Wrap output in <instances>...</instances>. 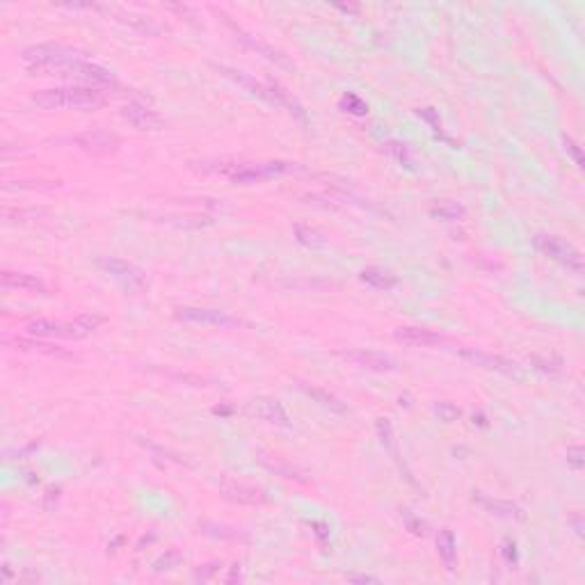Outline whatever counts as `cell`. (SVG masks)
I'll return each mask as SVG.
<instances>
[{"label": "cell", "instance_id": "obj_1", "mask_svg": "<svg viewBox=\"0 0 585 585\" xmlns=\"http://www.w3.org/2000/svg\"><path fill=\"white\" fill-rule=\"evenodd\" d=\"M32 103L46 110H97L106 106V97L97 87H55L34 94Z\"/></svg>", "mask_w": 585, "mask_h": 585}, {"label": "cell", "instance_id": "obj_2", "mask_svg": "<svg viewBox=\"0 0 585 585\" xmlns=\"http://www.w3.org/2000/svg\"><path fill=\"white\" fill-rule=\"evenodd\" d=\"M103 318L97 313H83L71 323H53V320H32L28 325V334L41 336V339H83L90 332H94Z\"/></svg>", "mask_w": 585, "mask_h": 585}, {"label": "cell", "instance_id": "obj_3", "mask_svg": "<svg viewBox=\"0 0 585 585\" xmlns=\"http://www.w3.org/2000/svg\"><path fill=\"white\" fill-rule=\"evenodd\" d=\"M533 243H535L537 250L544 252L548 259L562 263V266L574 270V272H583V256L572 243H567V240H562L558 236H548V233H537V236L533 238Z\"/></svg>", "mask_w": 585, "mask_h": 585}, {"label": "cell", "instance_id": "obj_4", "mask_svg": "<svg viewBox=\"0 0 585 585\" xmlns=\"http://www.w3.org/2000/svg\"><path fill=\"white\" fill-rule=\"evenodd\" d=\"M99 266L106 270L108 275H112L117 281L121 284L126 290H133V292H140L146 288V277L144 272L137 266H133V263L128 261H121V259H112V256H103V259H99Z\"/></svg>", "mask_w": 585, "mask_h": 585}, {"label": "cell", "instance_id": "obj_5", "mask_svg": "<svg viewBox=\"0 0 585 585\" xmlns=\"http://www.w3.org/2000/svg\"><path fill=\"white\" fill-rule=\"evenodd\" d=\"M459 355L464 357V359H469L471 364L475 366H482V368H489V370H496V373H503V375H508L512 379H524L526 373L522 370V366L506 359V357H499V355H489V353H480V350H459Z\"/></svg>", "mask_w": 585, "mask_h": 585}, {"label": "cell", "instance_id": "obj_6", "mask_svg": "<svg viewBox=\"0 0 585 585\" xmlns=\"http://www.w3.org/2000/svg\"><path fill=\"white\" fill-rule=\"evenodd\" d=\"M177 318L186 320V323L213 325V327H233V325H238V320L233 318V316H229L226 311L199 309V306H181V309H177Z\"/></svg>", "mask_w": 585, "mask_h": 585}, {"label": "cell", "instance_id": "obj_7", "mask_svg": "<svg viewBox=\"0 0 585 585\" xmlns=\"http://www.w3.org/2000/svg\"><path fill=\"white\" fill-rule=\"evenodd\" d=\"M292 170H295V165H290V163H263V165H256V167L243 165L231 174V181L256 183V181H263V179L279 177V174H286V172H292Z\"/></svg>", "mask_w": 585, "mask_h": 585}, {"label": "cell", "instance_id": "obj_8", "mask_svg": "<svg viewBox=\"0 0 585 585\" xmlns=\"http://www.w3.org/2000/svg\"><path fill=\"white\" fill-rule=\"evenodd\" d=\"M73 142H76L83 151L92 153V156H108V153L117 151V146H119L117 135L106 133V130H90V133L73 137Z\"/></svg>", "mask_w": 585, "mask_h": 585}, {"label": "cell", "instance_id": "obj_9", "mask_svg": "<svg viewBox=\"0 0 585 585\" xmlns=\"http://www.w3.org/2000/svg\"><path fill=\"white\" fill-rule=\"evenodd\" d=\"M247 414L254 416V419L266 421V423H272V426H281V428L288 426V416L284 412V407L277 400H270V398L252 400L250 405H247Z\"/></svg>", "mask_w": 585, "mask_h": 585}, {"label": "cell", "instance_id": "obj_10", "mask_svg": "<svg viewBox=\"0 0 585 585\" xmlns=\"http://www.w3.org/2000/svg\"><path fill=\"white\" fill-rule=\"evenodd\" d=\"M343 357L366 370H375V373L396 370V361L391 357H386L382 353H373V350H350V353H343Z\"/></svg>", "mask_w": 585, "mask_h": 585}, {"label": "cell", "instance_id": "obj_11", "mask_svg": "<svg viewBox=\"0 0 585 585\" xmlns=\"http://www.w3.org/2000/svg\"><path fill=\"white\" fill-rule=\"evenodd\" d=\"M121 115H123V119H128L135 128H140V130H158L160 126H163V119H160V117L146 106L128 103L121 110Z\"/></svg>", "mask_w": 585, "mask_h": 585}, {"label": "cell", "instance_id": "obj_12", "mask_svg": "<svg viewBox=\"0 0 585 585\" xmlns=\"http://www.w3.org/2000/svg\"><path fill=\"white\" fill-rule=\"evenodd\" d=\"M396 339L402 343H409V346H421V348H435L442 346L444 339L430 329H421V327H402L396 332Z\"/></svg>", "mask_w": 585, "mask_h": 585}, {"label": "cell", "instance_id": "obj_13", "mask_svg": "<svg viewBox=\"0 0 585 585\" xmlns=\"http://www.w3.org/2000/svg\"><path fill=\"white\" fill-rule=\"evenodd\" d=\"M222 494L229 501L236 503H250V506H256V503H263L266 496H263L261 489L243 485V482H222Z\"/></svg>", "mask_w": 585, "mask_h": 585}, {"label": "cell", "instance_id": "obj_14", "mask_svg": "<svg viewBox=\"0 0 585 585\" xmlns=\"http://www.w3.org/2000/svg\"><path fill=\"white\" fill-rule=\"evenodd\" d=\"M3 286L5 288L30 290V292H48L46 284H43L39 277L26 275V272H10V270H5L3 272Z\"/></svg>", "mask_w": 585, "mask_h": 585}, {"label": "cell", "instance_id": "obj_15", "mask_svg": "<svg viewBox=\"0 0 585 585\" xmlns=\"http://www.w3.org/2000/svg\"><path fill=\"white\" fill-rule=\"evenodd\" d=\"M299 389H302L306 396H311L313 400L318 402V405H323L325 409H329V412H336V414H346L348 407L343 405V402L332 396V393H327L323 389H316V386H306V384H299Z\"/></svg>", "mask_w": 585, "mask_h": 585}, {"label": "cell", "instance_id": "obj_16", "mask_svg": "<svg viewBox=\"0 0 585 585\" xmlns=\"http://www.w3.org/2000/svg\"><path fill=\"white\" fill-rule=\"evenodd\" d=\"M361 279L366 284H370L373 288H379V290H389L398 284L396 275L386 272V270H382V268H366L361 272Z\"/></svg>", "mask_w": 585, "mask_h": 585}, {"label": "cell", "instance_id": "obj_17", "mask_svg": "<svg viewBox=\"0 0 585 585\" xmlns=\"http://www.w3.org/2000/svg\"><path fill=\"white\" fill-rule=\"evenodd\" d=\"M482 506H485L489 512H494V515H501V517H510V519H524V510L515 506V503L510 501H499V499H478Z\"/></svg>", "mask_w": 585, "mask_h": 585}, {"label": "cell", "instance_id": "obj_18", "mask_svg": "<svg viewBox=\"0 0 585 585\" xmlns=\"http://www.w3.org/2000/svg\"><path fill=\"white\" fill-rule=\"evenodd\" d=\"M437 546H439V555L444 558V562L448 565V569H453L455 565V555H457V544H455V537H453L450 531H442L437 537Z\"/></svg>", "mask_w": 585, "mask_h": 585}, {"label": "cell", "instance_id": "obj_19", "mask_svg": "<svg viewBox=\"0 0 585 585\" xmlns=\"http://www.w3.org/2000/svg\"><path fill=\"white\" fill-rule=\"evenodd\" d=\"M243 39L250 43V46L254 48V50H259V53H263L268 57V60H272V62H277V64H281V67H288V69H292V64L286 60V57H284L279 50H275V48H270V46H266V43H261V41H254V39H250V37H243Z\"/></svg>", "mask_w": 585, "mask_h": 585}, {"label": "cell", "instance_id": "obj_20", "mask_svg": "<svg viewBox=\"0 0 585 585\" xmlns=\"http://www.w3.org/2000/svg\"><path fill=\"white\" fill-rule=\"evenodd\" d=\"M295 236L302 245L306 247H325L327 240L323 238V233L313 231V229H306V226H295Z\"/></svg>", "mask_w": 585, "mask_h": 585}, {"label": "cell", "instance_id": "obj_21", "mask_svg": "<svg viewBox=\"0 0 585 585\" xmlns=\"http://www.w3.org/2000/svg\"><path fill=\"white\" fill-rule=\"evenodd\" d=\"M433 215L442 217V219H459L464 215V208L457 206V204H453V201H444V204H439V206L433 208Z\"/></svg>", "mask_w": 585, "mask_h": 585}, {"label": "cell", "instance_id": "obj_22", "mask_svg": "<svg viewBox=\"0 0 585 585\" xmlns=\"http://www.w3.org/2000/svg\"><path fill=\"white\" fill-rule=\"evenodd\" d=\"M17 346L23 350H34V353H43V355H64L57 346H50V343H39V341H28V339H17Z\"/></svg>", "mask_w": 585, "mask_h": 585}, {"label": "cell", "instance_id": "obj_23", "mask_svg": "<svg viewBox=\"0 0 585 585\" xmlns=\"http://www.w3.org/2000/svg\"><path fill=\"white\" fill-rule=\"evenodd\" d=\"M341 108L350 115H366L368 112V106H366L357 94H346V97L341 99Z\"/></svg>", "mask_w": 585, "mask_h": 585}, {"label": "cell", "instance_id": "obj_24", "mask_svg": "<svg viewBox=\"0 0 585 585\" xmlns=\"http://www.w3.org/2000/svg\"><path fill=\"white\" fill-rule=\"evenodd\" d=\"M435 414H437L442 421H446V423H453V421H457L459 416H462L459 407L450 405V402H437V405H435Z\"/></svg>", "mask_w": 585, "mask_h": 585}, {"label": "cell", "instance_id": "obj_25", "mask_svg": "<svg viewBox=\"0 0 585 585\" xmlns=\"http://www.w3.org/2000/svg\"><path fill=\"white\" fill-rule=\"evenodd\" d=\"M377 433L379 437H382V444L389 448L391 453H396V448H393V430H391V423L386 419H379L377 421Z\"/></svg>", "mask_w": 585, "mask_h": 585}, {"label": "cell", "instance_id": "obj_26", "mask_svg": "<svg viewBox=\"0 0 585 585\" xmlns=\"http://www.w3.org/2000/svg\"><path fill=\"white\" fill-rule=\"evenodd\" d=\"M179 562H181V555H179L177 551H170L167 555H163V558H160L153 567H156V572H165V569L179 567Z\"/></svg>", "mask_w": 585, "mask_h": 585}, {"label": "cell", "instance_id": "obj_27", "mask_svg": "<svg viewBox=\"0 0 585 585\" xmlns=\"http://www.w3.org/2000/svg\"><path fill=\"white\" fill-rule=\"evenodd\" d=\"M567 462L574 466V469H583V448L581 446H572L567 448Z\"/></svg>", "mask_w": 585, "mask_h": 585}, {"label": "cell", "instance_id": "obj_28", "mask_svg": "<svg viewBox=\"0 0 585 585\" xmlns=\"http://www.w3.org/2000/svg\"><path fill=\"white\" fill-rule=\"evenodd\" d=\"M565 149L572 153V158H574V163L576 165H583V156H581V149H579V144H576L572 137H565Z\"/></svg>", "mask_w": 585, "mask_h": 585}, {"label": "cell", "instance_id": "obj_29", "mask_svg": "<svg viewBox=\"0 0 585 585\" xmlns=\"http://www.w3.org/2000/svg\"><path fill=\"white\" fill-rule=\"evenodd\" d=\"M407 526H409V531H412L414 535H426V524H423V522H414V519H409Z\"/></svg>", "mask_w": 585, "mask_h": 585}, {"label": "cell", "instance_id": "obj_30", "mask_svg": "<svg viewBox=\"0 0 585 585\" xmlns=\"http://www.w3.org/2000/svg\"><path fill=\"white\" fill-rule=\"evenodd\" d=\"M348 581H353V583H377V579H373V576H357V574H350Z\"/></svg>", "mask_w": 585, "mask_h": 585}]
</instances>
